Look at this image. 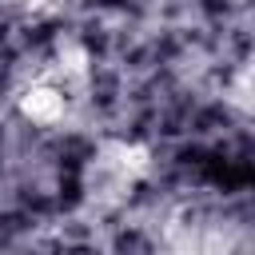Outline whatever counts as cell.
<instances>
[{
    "label": "cell",
    "mask_w": 255,
    "mask_h": 255,
    "mask_svg": "<svg viewBox=\"0 0 255 255\" xmlns=\"http://www.w3.org/2000/svg\"><path fill=\"white\" fill-rule=\"evenodd\" d=\"M243 227L207 203H183L163 215L155 235V255H235Z\"/></svg>",
    "instance_id": "6da1fadb"
},
{
    "label": "cell",
    "mask_w": 255,
    "mask_h": 255,
    "mask_svg": "<svg viewBox=\"0 0 255 255\" xmlns=\"http://www.w3.org/2000/svg\"><path fill=\"white\" fill-rule=\"evenodd\" d=\"M72 88L56 76V72H44L36 80H28L20 92H16V112L36 124V128H60L68 116H72Z\"/></svg>",
    "instance_id": "3957f363"
},
{
    "label": "cell",
    "mask_w": 255,
    "mask_h": 255,
    "mask_svg": "<svg viewBox=\"0 0 255 255\" xmlns=\"http://www.w3.org/2000/svg\"><path fill=\"white\" fill-rule=\"evenodd\" d=\"M151 167V151L135 139H108L96 147V155L84 167V191L100 203V207H116L124 203Z\"/></svg>",
    "instance_id": "7a4b0ae2"
}]
</instances>
